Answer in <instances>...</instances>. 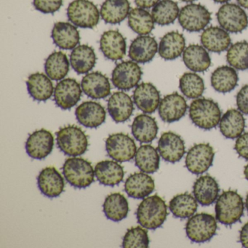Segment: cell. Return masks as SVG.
I'll use <instances>...</instances> for the list:
<instances>
[{"mask_svg":"<svg viewBox=\"0 0 248 248\" xmlns=\"http://www.w3.org/2000/svg\"><path fill=\"white\" fill-rule=\"evenodd\" d=\"M168 214L166 203L156 194L144 198L136 210L138 223L142 227L151 230L161 227Z\"/></svg>","mask_w":248,"mask_h":248,"instance_id":"cell-1","label":"cell"},{"mask_svg":"<svg viewBox=\"0 0 248 248\" xmlns=\"http://www.w3.org/2000/svg\"><path fill=\"white\" fill-rule=\"evenodd\" d=\"M189 117L197 127L210 130L220 123L221 111L213 100L199 98L190 104Z\"/></svg>","mask_w":248,"mask_h":248,"instance_id":"cell-2","label":"cell"},{"mask_svg":"<svg viewBox=\"0 0 248 248\" xmlns=\"http://www.w3.org/2000/svg\"><path fill=\"white\" fill-rule=\"evenodd\" d=\"M58 147L64 155L78 156L88 150L89 142L85 132L76 125L62 127L56 133Z\"/></svg>","mask_w":248,"mask_h":248,"instance_id":"cell-3","label":"cell"},{"mask_svg":"<svg viewBox=\"0 0 248 248\" xmlns=\"http://www.w3.org/2000/svg\"><path fill=\"white\" fill-rule=\"evenodd\" d=\"M244 208L242 197L236 191H223L216 201V219L222 224L231 226L240 220Z\"/></svg>","mask_w":248,"mask_h":248,"instance_id":"cell-4","label":"cell"},{"mask_svg":"<svg viewBox=\"0 0 248 248\" xmlns=\"http://www.w3.org/2000/svg\"><path fill=\"white\" fill-rule=\"evenodd\" d=\"M62 169L65 179L75 188H85L94 182L95 170L86 159L76 156L68 158Z\"/></svg>","mask_w":248,"mask_h":248,"instance_id":"cell-5","label":"cell"},{"mask_svg":"<svg viewBox=\"0 0 248 248\" xmlns=\"http://www.w3.org/2000/svg\"><path fill=\"white\" fill-rule=\"evenodd\" d=\"M101 14L96 5L90 0H75L67 8L69 21L83 29H93L98 25Z\"/></svg>","mask_w":248,"mask_h":248,"instance_id":"cell-6","label":"cell"},{"mask_svg":"<svg viewBox=\"0 0 248 248\" xmlns=\"http://www.w3.org/2000/svg\"><path fill=\"white\" fill-rule=\"evenodd\" d=\"M217 228V222L212 215L198 213L188 219L186 225V233L190 240L202 243L211 239L216 234Z\"/></svg>","mask_w":248,"mask_h":248,"instance_id":"cell-7","label":"cell"},{"mask_svg":"<svg viewBox=\"0 0 248 248\" xmlns=\"http://www.w3.org/2000/svg\"><path fill=\"white\" fill-rule=\"evenodd\" d=\"M211 21L210 11L200 4H188L181 8L178 22L184 30L198 32L204 30Z\"/></svg>","mask_w":248,"mask_h":248,"instance_id":"cell-8","label":"cell"},{"mask_svg":"<svg viewBox=\"0 0 248 248\" xmlns=\"http://www.w3.org/2000/svg\"><path fill=\"white\" fill-rule=\"evenodd\" d=\"M216 16L220 27L230 33L242 32L248 26L246 13L236 4L226 3L222 5Z\"/></svg>","mask_w":248,"mask_h":248,"instance_id":"cell-9","label":"cell"},{"mask_svg":"<svg viewBox=\"0 0 248 248\" xmlns=\"http://www.w3.org/2000/svg\"><path fill=\"white\" fill-rule=\"evenodd\" d=\"M106 150L108 156L119 162H130L136 156L137 146L128 135L115 133L106 140Z\"/></svg>","mask_w":248,"mask_h":248,"instance_id":"cell-10","label":"cell"},{"mask_svg":"<svg viewBox=\"0 0 248 248\" xmlns=\"http://www.w3.org/2000/svg\"><path fill=\"white\" fill-rule=\"evenodd\" d=\"M142 75L141 68L136 62L127 61L119 63L114 68L111 75V82L117 89L130 91L137 86Z\"/></svg>","mask_w":248,"mask_h":248,"instance_id":"cell-11","label":"cell"},{"mask_svg":"<svg viewBox=\"0 0 248 248\" xmlns=\"http://www.w3.org/2000/svg\"><path fill=\"white\" fill-rule=\"evenodd\" d=\"M214 156V150L209 143L194 145L187 153L186 166L191 173L201 175L213 165Z\"/></svg>","mask_w":248,"mask_h":248,"instance_id":"cell-12","label":"cell"},{"mask_svg":"<svg viewBox=\"0 0 248 248\" xmlns=\"http://www.w3.org/2000/svg\"><path fill=\"white\" fill-rule=\"evenodd\" d=\"M82 90L76 79H62L55 88L54 101L56 105L62 109H70L80 101Z\"/></svg>","mask_w":248,"mask_h":248,"instance_id":"cell-13","label":"cell"},{"mask_svg":"<svg viewBox=\"0 0 248 248\" xmlns=\"http://www.w3.org/2000/svg\"><path fill=\"white\" fill-rule=\"evenodd\" d=\"M54 137L46 129L36 130L31 133L26 142L27 155L34 159H43L47 157L53 149Z\"/></svg>","mask_w":248,"mask_h":248,"instance_id":"cell-14","label":"cell"},{"mask_svg":"<svg viewBox=\"0 0 248 248\" xmlns=\"http://www.w3.org/2000/svg\"><path fill=\"white\" fill-rule=\"evenodd\" d=\"M157 151L161 157L168 162H179L185 155V143L181 136L172 132H166L158 141Z\"/></svg>","mask_w":248,"mask_h":248,"instance_id":"cell-15","label":"cell"},{"mask_svg":"<svg viewBox=\"0 0 248 248\" xmlns=\"http://www.w3.org/2000/svg\"><path fill=\"white\" fill-rule=\"evenodd\" d=\"M188 106L186 101L178 93L165 95L159 104L158 111L162 121L167 123H175L185 116Z\"/></svg>","mask_w":248,"mask_h":248,"instance_id":"cell-16","label":"cell"},{"mask_svg":"<svg viewBox=\"0 0 248 248\" xmlns=\"http://www.w3.org/2000/svg\"><path fill=\"white\" fill-rule=\"evenodd\" d=\"M100 49L108 60H122L125 56L127 49L125 38L117 30H108L101 35Z\"/></svg>","mask_w":248,"mask_h":248,"instance_id":"cell-17","label":"cell"},{"mask_svg":"<svg viewBox=\"0 0 248 248\" xmlns=\"http://www.w3.org/2000/svg\"><path fill=\"white\" fill-rule=\"evenodd\" d=\"M133 101L139 109L145 114H152L159 108L160 93L157 88L149 82H142L133 92Z\"/></svg>","mask_w":248,"mask_h":248,"instance_id":"cell-18","label":"cell"},{"mask_svg":"<svg viewBox=\"0 0 248 248\" xmlns=\"http://www.w3.org/2000/svg\"><path fill=\"white\" fill-rule=\"evenodd\" d=\"M37 185L43 195L56 198L64 190V179L54 167H47L42 170L37 176Z\"/></svg>","mask_w":248,"mask_h":248,"instance_id":"cell-19","label":"cell"},{"mask_svg":"<svg viewBox=\"0 0 248 248\" xmlns=\"http://www.w3.org/2000/svg\"><path fill=\"white\" fill-rule=\"evenodd\" d=\"M77 120L79 124L88 128H97L105 123L107 112L99 103L85 101L75 111Z\"/></svg>","mask_w":248,"mask_h":248,"instance_id":"cell-20","label":"cell"},{"mask_svg":"<svg viewBox=\"0 0 248 248\" xmlns=\"http://www.w3.org/2000/svg\"><path fill=\"white\" fill-rule=\"evenodd\" d=\"M81 86L84 93L93 99H104L111 94L109 80L101 72H91L85 75Z\"/></svg>","mask_w":248,"mask_h":248,"instance_id":"cell-21","label":"cell"},{"mask_svg":"<svg viewBox=\"0 0 248 248\" xmlns=\"http://www.w3.org/2000/svg\"><path fill=\"white\" fill-rule=\"evenodd\" d=\"M158 48L159 46L154 37L140 35L132 42L129 48V58L136 63H148L154 59Z\"/></svg>","mask_w":248,"mask_h":248,"instance_id":"cell-22","label":"cell"},{"mask_svg":"<svg viewBox=\"0 0 248 248\" xmlns=\"http://www.w3.org/2000/svg\"><path fill=\"white\" fill-rule=\"evenodd\" d=\"M107 108L112 120L121 123L128 120L134 111L133 100L124 92H115L108 100Z\"/></svg>","mask_w":248,"mask_h":248,"instance_id":"cell-23","label":"cell"},{"mask_svg":"<svg viewBox=\"0 0 248 248\" xmlns=\"http://www.w3.org/2000/svg\"><path fill=\"white\" fill-rule=\"evenodd\" d=\"M155 188L153 178L143 172L131 174L124 183V191L127 195L137 200L146 198Z\"/></svg>","mask_w":248,"mask_h":248,"instance_id":"cell-24","label":"cell"},{"mask_svg":"<svg viewBox=\"0 0 248 248\" xmlns=\"http://www.w3.org/2000/svg\"><path fill=\"white\" fill-rule=\"evenodd\" d=\"M53 43L62 50H73L79 44L80 36L78 29L68 22H57L52 30Z\"/></svg>","mask_w":248,"mask_h":248,"instance_id":"cell-25","label":"cell"},{"mask_svg":"<svg viewBox=\"0 0 248 248\" xmlns=\"http://www.w3.org/2000/svg\"><path fill=\"white\" fill-rule=\"evenodd\" d=\"M200 40L206 50L216 53L228 50L232 43L229 33L217 27H210L204 30L202 33Z\"/></svg>","mask_w":248,"mask_h":248,"instance_id":"cell-26","label":"cell"},{"mask_svg":"<svg viewBox=\"0 0 248 248\" xmlns=\"http://www.w3.org/2000/svg\"><path fill=\"white\" fill-rule=\"evenodd\" d=\"M185 46L184 35L178 31H170L161 39L158 53L165 60H175L184 53Z\"/></svg>","mask_w":248,"mask_h":248,"instance_id":"cell-27","label":"cell"},{"mask_svg":"<svg viewBox=\"0 0 248 248\" xmlns=\"http://www.w3.org/2000/svg\"><path fill=\"white\" fill-rule=\"evenodd\" d=\"M218 184L210 175H203L194 183L193 192L194 197L202 206H209L215 202L218 197Z\"/></svg>","mask_w":248,"mask_h":248,"instance_id":"cell-28","label":"cell"},{"mask_svg":"<svg viewBox=\"0 0 248 248\" xmlns=\"http://www.w3.org/2000/svg\"><path fill=\"white\" fill-rule=\"evenodd\" d=\"M95 175L100 184L113 187L123 181L124 172L123 167L117 161L104 160L95 165Z\"/></svg>","mask_w":248,"mask_h":248,"instance_id":"cell-29","label":"cell"},{"mask_svg":"<svg viewBox=\"0 0 248 248\" xmlns=\"http://www.w3.org/2000/svg\"><path fill=\"white\" fill-rule=\"evenodd\" d=\"M27 85L29 93L34 101H47L54 93V86L51 79L47 75L40 72L30 75Z\"/></svg>","mask_w":248,"mask_h":248,"instance_id":"cell-30","label":"cell"},{"mask_svg":"<svg viewBox=\"0 0 248 248\" xmlns=\"http://www.w3.org/2000/svg\"><path fill=\"white\" fill-rule=\"evenodd\" d=\"M183 61L186 66L194 72H205L211 65L208 52L203 46L199 45H190L185 48Z\"/></svg>","mask_w":248,"mask_h":248,"instance_id":"cell-31","label":"cell"},{"mask_svg":"<svg viewBox=\"0 0 248 248\" xmlns=\"http://www.w3.org/2000/svg\"><path fill=\"white\" fill-rule=\"evenodd\" d=\"M157 123L153 117L146 114L136 116L131 125L132 134L140 143H150L157 136Z\"/></svg>","mask_w":248,"mask_h":248,"instance_id":"cell-32","label":"cell"},{"mask_svg":"<svg viewBox=\"0 0 248 248\" xmlns=\"http://www.w3.org/2000/svg\"><path fill=\"white\" fill-rule=\"evenodd\" d=\"M96 60L95 50L88 45L77 46L71 53V65L79 75L91 72L95 66Z\"/></svg>","mask_w":248,"mask_h":248,"instance_id":"cell-33","label":"cell"},{"mask_svg":"<svg viewBox=\"0 0 248 248\" xmlns=\"http://www.w3.org/2000/svg\"><path fill=\"white\" fill-rule=\"evenodd\" d=\"M130 11L129 0H106L101 5L100 14L107 24L114 25L124 21Z\"/></svg>","mask_w":248,"mask_h":248,"instance_id":"cell-34","label":"cell"},{"mask_svg":"<svg viewBox=\"0 0 248 248\" xmlns=\"http://www.w3.org/2000/svg\"><path fill=\"white\" fill-rule=\"evenodd\" d=\"M219 127L222 134L226 139H237L245 130V120L240 111L232 108L223 114Z\"/></svg>","mask_w":248,"mask_h":248,"instance_id":"cell-35","label":"cell"},{"mask_svg":"<svg viewBox=\"0 0 248 248\" xmlns=\"http://www.w3.org/2000/svg\"><path fill=\"white\" fill-rule=\"evenodd\" d=\"M103 210L108 220L120 222L127 217L129 204L127 199L120 193H113L107 196L103 204Z\"/></svg>","mask_w":248,"mask_h":248,"instance_id":"cell-36","label":"cell"},{"mask_svg":"<svg viewBox=\"0 0 248 248\" xmlns=\"http://www.w3.org/2000/svg\"><path fill=\"white\" fill-rule=\"evenodd\" d=\"M238 75L234 68L222 66L217 68L211 75V85L215 91L226 93L233 91L237 85Z\"/></svg>","mask_w":248,"mask_h":248,"instance_id":"cell-37","label":"cell"},{"mask_svg":"<svg viewBox=\"0 0 248 248\" xmlns=\"http://www.w3.org/2000/svg\"><path fill=\"white\" fill-rule=\"evenodd\" d=\"M160 157L157 151L151 145H142L136 152L135 164L142 172L155 173L158 170Z\"/></svg>","mask_w":248,"mask_h":248,"instance_id":"cell-38","label":"cell"},{"mask_svg":"<svg viewBox=\"0 0 248 248\" xmlns=\"http://www.w3.org/2000/svg\"><path fill=\"white\" fill-rule=\"evenodd\" d=\"M46 75L55 81L62 80L69 72V62L63 52L51 53L45 63Z\"/></svg>","mask_w":248,"mask_h":248,"instance_id":"cell-39","label":"cell"},{"mask_svg":"<svg viewBox=\"0 0 248 248\" xmlns=\"http://www.w3.org/2000/svg\"><path fill=\"white\" fill-rule=\"evenodd\" d=\"M155 21L149 11L143 8H136L130 11L128 26L139 35H148L155 29Z\"/></svg>","mask_w":248,"mask_h":248,"instance_id":"cell-40","label":"cell"},{"mask_svg":"<svg viewBox=\"0 0 248 248\" xmlns=\"http://www.w3.org/2000/svg\"><path fill=\"white\" fill-rule=\"evenodd\" d=\"M198 204L195 197L188 193L175 196L170 202L169 208L175 217L186 218L197 211Z\"/></svg>","mask_w":248,"mask_h":248,"instance_id":"cell-41","label":"cell"},{"mask_svg":"<svg viewBox=\"0 0 248 248\" xmlns=\"http://www.w3.org/2000/svg\"><path fill=\"white\" fill-rule=\"evenodd\" d=\"M178 3L173 0L159 1L152 11L154 21L159 26H168L174 23L179 16Z\"/></svg>","mask_w":248,"mask_h":248,"instance_id":"cell-42","label":"cell"},{"mask_svg":"<svg viewBox=\"0 0 248 248\" xmlns=\"http://www.w3.org/2000/svg\"><path fill=\"white\" fill-rule=\"evenodd\" d=\"M179 88L186 97L191 99H197L204 93V81L197 74L187 72L180 78Z\"/></svg>","mask_w":248,"mask_h":248,"instance_id":"cell-43","label":"cell"},{"mask_svg":"<svg viewBox=\"0 0 248 248\" xmlns=\"http://www.w3.org/2000/svg\"><path fill=\"white\" fill-rule=\"evenodd\" d=\"M226 60L232 67L237 70L248 69V43L237 42L228 49Z\"/></svg>","mask_w":248,"mask_h":248,"instance_id":"cell-44","label":"cell"},{"mask_svg":"<svg viewBox=\"0 0 248 248\" xmlns=\"http://www.w3.org/2000/svg\"><path fill=\"white\" fill-rule=\"evenodd\" d=\"M149 246V238L146 229L136 226L129 229L123 237L124 248H147Z\"/></svg>","mask_w":248,"mask_h":248,"instance_id":"cell-45","label":"cell"},{"mask_svg":"<svg viewBox=\"0 0 248 248\" xmlns=\"http://www.w3.org/2000/svg\"><path fill=\"white\" fill-rule=\"evenodd\" d=\"M33 5L37 11L45 14H53L60 10L63 0H34Z\"/></svg>","mask_w":248,"mask_h":248,"instance_id":"cell-46","label":"cell"},{"mask_svg":"<svg viewBox=\"0 0 248 248\" xmlns=\"http://www.w3.org/2000/svg\"><path fill=\"white\" fill-rule=\"evenodd\" d=\"M234 149L239 156L248 160V132L237 138Z\"/></svg>","mask_w":248,"mask_h":248,"instance_id":"cell-47","label":"cell"},{"mask_svg":"<svg viewBox=\"0 0 248 248\" xmlns=\"http://www.w3.org/2000/svg\"><path fill=\"white\" fill-rule=\"evenodd\" d=\"M236 105L242 114L248 115V85L242 87L236 95Z\"/></svg>","mask_w":248,"mask_h":248,"instance_id":"cell-48","label":"cell"},{"mask_svg":"<svg viewBox=\"0 0 248 248\" xmlns=\"http://www.w3.org/2000/svg\"><path fill=\"white\" fill-rule=\"evenodd\" d=\"M159 0H135V3L139 8L149 9L154 8Z\"/></svg>","mask_w":248,"mask_h":248,"instance_id":"cell-49","label":"cell"},{"mask_svg":"<svg viewBox=\"0 0 248 248\" xmlns=\"http://www.w3.org/2000/svg\"><path fill=\"white\" fill-rule=\"evenodd\" d=\"M239 239L242 246L248 248V222L241 229Z\"/></svg>","mask_w":248,"mask_h":248,"instance_id":"cell-50","label":"cell"},{"mask_svg":"<svg viewBox=\"0 0 248 248\" xmlns=\"http://www.w3.org/2000/svg\"><path fill=\"white\" fill-rule=\"evenodd\" d=\"M239 6L248 9V0H236Z\"/></svg>","mask_w":248,"mask_h":248,"instance_id":"cell-51","label":"cell"},{"mask_svg":"<svg viewBox=\"0 0 248 248\" xmlns=\"http://www.w3.org/2000/svg\"><path fill=\"white\" fill-rule=\"evenodd\" d=\"M244 174H245V178L248 181V164L245 167Z\"/></svg>","mask_w":248,"mask_h":248,"instance_id":"cell-52","label":"cell"},{"mask_svg":"<svg viewBox=\"0 0 248 248\" xmlns=\"http://www.w3.org/2000/svg\"><path fill=\"white\" fill-rule=\"evenodd\" d=\"M215 2H217V3H226V2H229L230 0H213Z\"/></svg>","mask_w":248,"mask_h":248,"instance_id":"cell-53","label":"cell"},{"mask_svg":"<svg viewBox=\"0 0 248 248\" xmlns=\"http://www.w3.org/2000/svg\"><path fill=\"white\" fill-rule=\"evenodd\" d=\"M181 1L184 2H193L196 1V0H181Z\"/></svg>","mask_w":248,"mask_h":248,"instance_id":"cell-54","label":"cell"},{"mask_svg":"<svg viewBox=\"0 0 248 248\" xmlns=\"http://www.w3.org/2000/svg\"><path fill=\"white\" fill-rule=\"evenodd\" d=\"M245 204H246V208H247V210H248V195H247L246 203H245Z\"/></svg>","mask_w":248,"mask_h":248,"instance_id":"cell-55","label":"cell"}]
</instances>
